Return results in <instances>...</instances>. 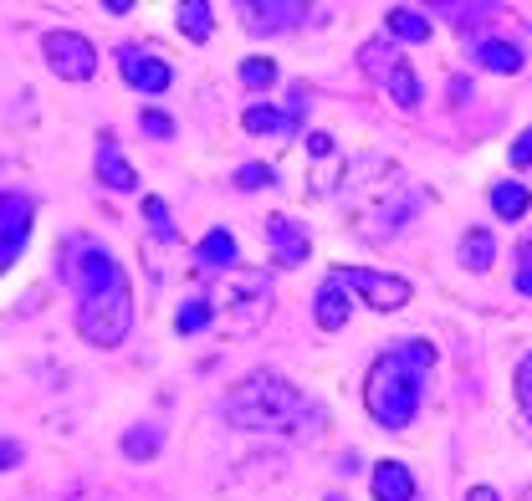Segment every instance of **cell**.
<instances>
[{"mask_svg": "<svg viewBox=\"0 0 532 501\" xmlns=\"http://www.w3.org/2000/svg\"><path fill=\"white\" fill-rule=\"evenodd\" d=\"M62 277L77 292V333L93 348H118L133 328V287L113 251L93 236H72L62 246Z\"/></svg>", "mask_w": 532, "mask_h": 501, "instance_id": "obj_1", "label": "cell"}, {"mask_svg": "<svg viewBox=\"0 0 532 501\" xmlns=\"http://www.w3.org/2000/svg\"><path fill=\"white\" fill-rule=\"evenodd\" d=\"M430 369H435V343H420V338H405V343H394L389 353H379L369 379H364L369 415L384 430H410L415 415H420L425 374Z\"/></svg>", "mask_w": 532, "mask_h": 501, "instance_id": "obj_2", "label": "cell"}, {"mask_svg": "<svg viewBox=\"0 0 532 501\" xmlns=\"http://www.w3.org/2000/svg\"><path fill=\"white\" fill-rule=\"evenodd\" d=\"M226 420L241 430H292L297 420H318V409L282 374H246L226 394Z\"/></svg>", "mask_w": 532, "mask_h": 501, "instance_id": "obj_3", "label": "cell"}, {"mask_svg": "<svg viewBox=\"0 0 532 501\" xmlns=\"http://www.w3.org/2000/svg\"><path fill=\"white\" fill-rule=\"evenodd\" d=\"M210 302V312H215V323L226 328V333H236V338H246V333H256L261 323H266V312H272V282L261 277V271H226V287L220 292H210L205 297ZM210 323V328H215Z\"/></svg>", "mask_w": 532, "mask_h": 501, "instance_id": "obj_4", "label": "cell"}, {"mask_svg": "<svg viewBox=\"0 0 532 501\" xmlns=\"http://www.w3.org/2000/svg\"><path fill=\"white\" fill-rule=\"evenodd\" d=\"M359 67L384 87V93L399 103V108H420V77H415V67L399 57V47L389 36H374V41H364V52H359Z\"/></svg>", "mask_w": 532, "mask_h": 501, "instance_id": "obj_5", "label": "cell"}, {"mask_svg": "<svg viewBox=\"0 0 532 501\" xmlns=\"http://www.w3.org/2000/svg\"><path fill=\"white\" fill-rule=\"evenodd\" d=\"M333 282L343 292H353L359 302L379 307V312H399L410 302V282L405 277H389V271H369V266H338L333 271Z\"/></svg>", "mask_w": 532, "mask_h": 501, "instance_id": "obj_6", "label": "cell"}, {"mask_svg": "<svg viewBox=\"0 0 532 501\" xmlns=\"http://www.w3.org/2000/svg\"><path fill=\"white\" fill-rule=\"evenodd\" d=\"M41 52H47V67L62 77V82H87L98 72V47L77 31H47L41 36Z\"/></svg>", "mask_w": 532, "mask_h": 501, "instance_id": "obj_7", "label": "cell"}, {"mask_svg": "<svg viewBox=\"0 0 532 501\" xmlns=\"http://www.w3.org/2000/svg\"><path fill=\"white\" fill-rule=\"evenodd\" d=\"M31 215H36V205H31L26 195L0 190V271H11L16 256L26 251V241H31Z\"/></svg>", "mask_w": 532, "mask_h": 501, "instance_id": "obj_8", "label": "cell"}, {"mask_svg": "<svg viewBox=\"0 0 532 501\" xmlns=\"http://www.w3.org/2000/svg\"><path fill=\"white\" fill-rule=\"evenodd\" d=\"M118 72H123L128 87H139V93H149V98L164 93V87L174 82L169 62L154 57V52H144V47H118Z\"/></svg>", "mask_w": 532, "mask_h": 501, "instance_id": "obj_9", "label": "cell"}, {"mask_svg": "<svg viewBox=\"0 0 532 501\" xmlns=\"http://www.w3.org/2000/svg\"><path fill=\"white\" fill-rule=\"evenodd\" d=\"M261 231H266V246L277 251L282 266H302L307 261V231H302L292 215H266Z\"/></svg>", "mask_w": 532, "mask_h": 501, "instance_id": "obj_10", "label": "cell"}, {"mask_svg": "<svg viewBox=\"0 0 532 501\" xmlns=\"http://www.w3.org/2000/svg\"><path fill=\"white\" fill-rule=\"evenodd\" d=\"M307 16L302 0H272V6H261V0H251L246 6V31H287Z\"/></svg>", "mask_w": 532, "mask_h": 501, "instance_id": "obj_11", "label": "cell"}, {"mask_svg": "<svg viewBox=\"0 0 532 501\" xmlns=\"http://www.w3.org/2000/svg\"><path fill=\"white\" fill-rule=\"evenodd\" d=\"M374 501H415V476L405 461H379L374 466Z\"/></svg>", "mask_w": 532, "mask_h": 501, "instance_id": "obj_12", "label": "cell"}, {"mask_svg": "<svg viewBox=\"0 0 532 501\" xmlns=\"http://www.w3.org/2000/svg\"><path fill=\"white\" fill-rule=\"evenodd\" d=\"M98 179L108 190H133V185H139V174H133V164L118 154L113 133H103V144H98Z\"/></svg>", "mask_w": 532, "mask_h": 501, "instance_id": "obj_13", "label": "cell"}, {"mask_svg": "<svg viewBox=\"0 0 532 501\" xmlns=\"http://www.w3.org/2000/svg\"><path fill=\"white\" fill-rule=\"evenodd\" d=\"M348 307H353V302H348V292L328 277V282L318 287V297H313V317H318V328H323V333H338V328L348 323Z\"/></svg>", "mask_w": 532, "mask_h": 501, "instance_id": "obj_14", "label": "cell"}, {"mask_svg": "<svg viewBox=\"0 0 532 501\" xmlns=\"http://www.w3.org/2000/svg\"><path fill=\"white\" fill-rule=\"evenodd\" d=\"M476 67L512 77V72H522V47H517V41H481V47H476Z\"/></svg>", "mask_w": 532, "mask_h": 501, "instance_id": "obj_15", "label": "cell"}, {"mask_svg": "<svg viewBox=\"0 0 532 501\" xmlns=\"http://www.w3.org/2000/svg\"><path fill=\"white\" fill-rule=\"evenodd\" d=\"M384 31H389V41H430V21L410 6H394L384 16Z\"/></svg>", "mask_w": 532, "mask_h": 501, "instance_id": "obj_16", "label": "cell"}, {"mask_svg": "<svg viewBox=\"0 0 532 501\" xmlns=\"http://www.w3.org/2000/svg\"><path fill=\"white\" fill-rule=\"evenodd\" d=\"M195 256H200L205 266H215V271H236V261H241V251H236V241H231L226 231H210V236L195 246Z\"/></svg>", "mask_w": 532, "mask_h": 501, "instance_id": "obj_17", "label": "cell"}, {"mask_svg": "<svg viewBox=\"0 0 532 501\" xmlns=\"http://www.w3.org/2000/svg\"><path fill=\"white\" fill-rule=\"evenodd\" d=\"M492 210L502 220H522L527 215V190L517 185V179H502V185H492Z\"/></svg>", "mask_w": 532, "mask_h": 501, "instance_id": "obj_18", "label": "cell"}, {"mask_svg": "<svg viewBox=\"0 0 532 501\" xmlns=\"http://www.w3.org/2000/svg\"><path fill=\"white\" fill-rule=\"evenodd\" d=\"M180 31H185L190 41H210V31H215V16H210V6H205V0H185V6H180Z\"/></svg>", "mask_w": 532, "mask_h": 501, "instance_id": "obj_19", "label": "cell"}, {"mask_svg": "<svg viewBox=\"0 0 532 501\" xmlns=\"http://www.w3.org/2000/svg\"><path fill=\"white\" fill-rule=\"evenodd\" d=\"M492 256H497V246H492V236H486V231H466L461 236V261L471 271H486V266H492Z\"/></svg>", "mask_w": 532, "mask_h": 501, "instance_id": "obj_20", "label": "cell"}, {"mask_svg": "<svg viewBox=\"0 0 532 501\" xmlns=\"http://www.w3.org/2000/svg\"><path fill=\"white\" fill-rule=\"evenodd\" d=\"M159 445H164L159 425H133V430L123 435V450L133 455V461H149V455H159Z\"/></svg>", "mask_w": 532, "mask_h": 501, "instance_id": "obj_21", "label": "cell"}, {"mask_svg": "<svg viewBox=\"0 0 532 501\" xmlns=\"http://www.w3.org/2000/svg\"><path fill=\"white\" fill-rule=\"evenodd\" d=\"M210 323H215V312H210L205 297H190L180 312H174V328H180V333H205Z\"/></svg>", "mask_w": 532, "mask_h": 501, "instance_id": "obj_22", "label": "cell"}, {"mask_svg": "<svg viewBox=\"0 0 532 501\" xmlns=\"http://www.w3.org/2000/svg\"><path fill=\"white\" fill-rule=\"evenodd\" d=\"M241 123H246L251 133H287V113H277L272 103H251Z\"/></svg>", "mask_w": 532, "mask_h": 501, "instance_id": "obj_23", "label": "cell"}, {"mask_svg": "<svg viewBox=\"0 0 532 501\" xmlns=\"http://www.w3.org/2000/svg\"><path fill=\"white\" fill-rule=\"evenodd\" d=\"M241 82L251 87V93L272 87V82H277V62H272V57H246V62H241Z\"/></svg>", "mask_w": 532, "mask_h": 501, "instance_id": "obj_24", "label": "cell"}, {"mask_svg": "<svg viewBox=\"0 0 532 501\" xmlns=\"http://www.w3.org/2000/svg\"><path fill=\"white\" fill-rule=\"evenodd\" d=\"M144 215H149V225H154V236H159V241H180V231H174V220H169V205H164L159 195L144 200Z\"/></svg>", "mask_w": 532, "mask_h": 501, "instance_id": "obj_25", "label": "cell"}, {"mask_svg": "<svg viewBox=\"0 0 532 501\" xmlns=\"http://www.w3.org/2000/svg\"><path fill=\"white\" fill-rule=\"evenodd\" d=\"M512 389H517V409H522V420L532 425V353L517 363V374H512Z\"/></svg>", "mask_w": 532, "mask_h": 501, "instance_id": "obj_26", "label": "cell"}, {"mask_svg": "<svg viewBox=\"0 0 532 501\" xmlns=\"http://www.w3.org/2000/svg\"><path fill=\"white\" fill-rule=\"evenodd\" d=\"M261 185H277V169L272 164H241L236 169V190H261Z\"/></svg>", "mask_w": 532, "mask_h": 501, "instance_id": "obj_27", "label": "cell"}, {"mask_svg": "<svg viewBox=\"0 0 532 501\" xmlns=\"http://www.w3.org/2000/svg\"><path fill=\"white\" fill-rule=\"evenodd\" d=\"M139 128L149 133V139H174V118L159 113V108H144V113H139Z\"/></svg>", "mask_w": 532, "mask_h": 501, "instance_id": "obj_28", "label": "cell"}, {"mask_svg": "<svg viewBox=\"0 0 532 501\" xmlns=\"http://www.w3.org/2000/svg\"><path fill=\"white\" fill-rule=\"evenodd\" d=\"M532 164V128L512 139V169H527Z\"/></svg>", "mask_w": 532, "mask_h": 501, "instance_id": "obj_29", "label": "cell"}, {"mask_svg": "<svg viewBox=\"0 0 532 501\" xmlns=\"http://www.w3.org/2000/svg\"><path fill=\"white\" fill-rule=\"evenodd\" d=\"M307 154L328 159V154H333V139H328V133H307Z\"/></svg>", "mask_w": 532, "mask_h": 501, "instance_id": "obj_30", "label": "cell"}, {"mask_svg": "<svg viewBox=\"0 0 532 501\" xmlns=\"http://www.w3.org/2000/svg\"><path fill=\"white\" fill-rule=\"evenodd\" d=\"M16 461H21V445L16 440H0V471H11Z\"/></svg>", "mask_w": 532, "mask_h": 501, "instance_id": "obj_31", "label": "cell"}, {"mask_svg": "<svg viewBox=\"0 0 532 501\" xmlns=\"http://www.w3.org/2000/svg\"><path fill=\"white\" fill-rule=\"evenodd\" d=\"M466 501H497V491H492V486H471Z\"/></svg>", "mask_w": 532, "mask_h": 501, "instance_id": "obj_32", "label": "cell"}, {"mask_svg": "<svg viewBox=\"0 0 532 501\" xmlns=\"http://www.w3.org/2000/svg\"><path fill=\"white\" fill-rule=\"evenodd\" d=\"M517 292H527V297H532V266H522V271H517Z\"/></svg>", "mask_w": 532, "mask_h": 501, "instance_id": "obj_33", "label": "cell"}, {"mask_svg": "<svg viewBox=\"0 0 532 501\" xmlns=\"http://www.w3.org/2000/svg\"><path fill=\"white\" fill-rule=\"evenodd\" d=\"M522 261H532V246H522Z\"/></svg>", "mask_w": 532, "mask_h": 501, "instance_id": "obj_34", "label": "cell"}]
</instances>
